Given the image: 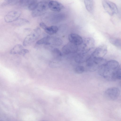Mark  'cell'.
I'll return each mask as SVG.
<instances>
[{
	"instance_id": "6da1fadb",
	"label": "cell",
	"mask_w": 121,
	"mask_h": 121,
	"mask_svg": "<svg viewBox=\"0 0 121 121\" xmlns=\"http://www.w3.org/2000/svg\"><path fill=\"white\" fill-rule=\"evenodd\" d=\"M118 62L112 60L106 62L98 69L99 74L106 79L109 81L116 80V73L119 66Z\"/></svg>"
},
{
	"instance_id": "7a4b0ae2",
	"label": "cell",
	"mask_w": 121,
	"mask_h": 121,
	"mask_svg": "<svg viewBox=\"0 0 121 121\" xmlns=\"http://www.w3.org/2000/svg\"><path fill=\"white\" fill-rule=\"evenodd\" d=\"M95 41L92 38L88 37L83 40L82 43L78 47V52L79 53L85 54L94 47Z\"/></svg>"
},
{
	"instance_id": "3957f363",
	"label": "cell",
	"mask_w": 121,
	"mask_h": 121,
	"mask_svg": "<svg viewBox=\"0 0 121 121\" xmlns=\"http://www.w3.org/2000/svg\"><path fill=\"white\" fill-rule=\"evenodd\" d=\"M41 33V29L37 27L33 30L25 38L23 42L25 46H28L35 41L39 37Z\"/></svg>"
},
{
	"instance_id": "277c9868",
	"label": "cell",
	"mask_w": 121,
	"mask_h": 121,
	"mask_svg": "<svg viewBox=\"0 0 121 121\" xmlns=\"http://www.w3.org/2000/svg\"><path fill=\"white\" fill-rule=\"evenodd\" d=\"M49 2L48 1L42 0L38 2L36 8L32 11V16L34 17H36L45 13L49 8Z\"/></svg>"
},
{
	"instance_id": "5b68a950",
	"label": "cell",
	"mask_w": 121,
	"mask_h": 121,
	"mask_svg": "<svg viewBox=\"0 0 121 121\" xmlns=\"http://www.w3.org/2000/svg\"><path fill=\"white\" fill-rule=\"evenodd\" d=\"M102 4L105 10L110 15H112L117 13V7L113 2L109 0H104L102 1Z\"/></svg>"
},
{
	"instance_id": "8992f818",
	"label": "cell",
	"mask_w": 121,
	"mask_h": 121,
	"mask_svg": "<svg viewBox=\"0 0 121 121\" xmlns=\"http://www.w3.org/2000/svg\"><path fill=\"white\" fill-rule=\"evenodd\" d=\"M120 91L117 87H112L108 89L105 91V95L107 98L111 100L116 99L119 96Z\"/></svg>"
},
{
	"instance_id": "52a82bcc",
	"label": "cell",
	"mask_w": 121,
	"mask_h": 121,
	"mask_svg": "<svg viewBox=\"0 0 121 121\" xmlns=\"http://www.w3.org/2000/svg\"><path fill=\"white\" fill-rule=\"evenodd\" d=\"M21 13V11L19 10L11 11L5 16L4 18V21L8 23L14 22L18 19Z\"/></svg>"
},
{
	"instance_id": "ba28073f",
	"label": "cell",
	"mask_w": 121,
	"mask_h": 121,
	"mask_svg": "<svg viewBox=\"0 0 121 121\" xmlns=\"http://www.w3.org/2000/svg\"><path fill=\"white\" fill-rule=\"evenodd\" d=\"M107 51L106 45L102 44L97 48L91 56L94 57L103 58L107 53Z\"/></svg>"
},
{
	"instance_id": "9c48e42d",
	"label": "cell",
	"mask_w": 121,
	"mask_h": 121,
	"mask_svg": "<svg viewBox=\"0 0 121 121\" xmlns=\"http://www.w3.org/2000/svg\"><path fill=\"white\" fill-rule=\"evenodd\" d=\"M78 47L76 45L70 42L65 45L62 48V52L65 54H68L78 52Z\"/></svg>"
},
{
	"instance_id": "30bf717a",
	"label": "cell",
	"mask_w": 121,
	"mask_h": 121,
	"mask_svg": "<svg viewBox=\"0 0 121 121\" xmlns=\"http://www.w3.org/2000/svg\"><path fill=\"white\" fill-rule=\"evenodd\" d=\"M48 7L51 10L59 12L63 8V5L60 3L56 1L51 0L49 2Z\"/></svg>"
},
{
	"instance_id": "8fae6325",
	"label": "cell",
	"mask_w": 121,
	"mask_h": 121,
	"mask_svg": "<svg viewBox=\"0 0 121 121\" xmlns=\"http://www.w3.org/2000/svg\"><path fill=\"white\" fill-rule=\"evenodd\" d=\"M68 39L70 42L77 45H80L82 43V37L77 34L71 33L68 35Z\"/></svg>"
},
{
	"instance_id": "7c38bea8",
	"label": "cell",
	"mask_w": 121,
	"mask_h": 121,
	"mask_svg": "<svg viewBox=\"0 0 121 121\" xmlns=\"http://www.w3.org/2000/svg\"><path fill=\"white\" fill-rule=\"evenodd\" d=\"M62 43V40L59 37L47 36V43L46 45L51 44L56 46H59L61 45Z\"/></svg>"
},
{
	"instance_id": "4fadbf2b",
	"label": "cell",
	"mask_w": 121,
	"mask_h": 121,
	"mask_svg": "<svg viewBox=\"0 0 121 121\" xmlns=\"http://www.w3.org/2000/svg\"><path fill=\"white\" fill-rule=\"evenodd\" d=\"M86 8L88 11L92 13L94 10V2L92 0H84Z\"/></svg>"
},
{
	"instance_id": "5bb4252c",
	"label": "cell",
	"mask_w": 121,
	"mask_h": 121,
	"mask_svg": "<svg viewBox=\"0 0 121 121\" xmlns=\"http://www.w3.org/2000/svg\"><path fill=\"white\" fill-rule=\"evenodd\" d=\"M23 46L21 44H17L15 45L11 50L10 53L12 54H16L19 53L23 49Z\"/></svg>"
},
{
	"instance_id": "9a60e30c",
	"label": "cell",
	"mask_w": 121,
	"mask_h": 121,
	"mask_svg": "<svg viewBox=\"0 0 121 121\" xmlns=\"http://www.w3.org/2000/svg\"><path fill=\"white\" fill-rule=\"evenodd\" d=\"M58 30V28L57 26H47L44 30L47 34L50 35H52L56 33Z\"/></svg>"
},
{
	"instance_id": "2e32d148",
	"label": "cell",
	"mask_w": 121,
	"mask_h": 121,
	"mask_svg": "<svg viewBox=\"0 0 121 121\" xmlns=\"http://www.w3.org/2000/svg\"><path fill=\"white\" fill-rule=\"evenodd\" d=\"M88 57L85 56V54L79 53L75 56V60L77 63H80L86 61Z\"/></svg>"
},
{
	"instance_id": "e0dca14e",
	"label": "cell",
	"mask_w": 121,
	"mask_h": 121,
	"mask_svg": "<svg viewBox=\"0 0 121 121\" xmlns=\"http://www.w3.org/2000/svg\"><path fill=\"white\" fill-rule=\"evenodd\" d=\"M110 42L112 45L121 49V39L117 38H112L109 39Z\"/></svg>"
},
{
	"instance_id": "ac0fdd59",
	"label": "cell",
	"mask_w": 121,
	"mask_h": 121,
	"mask_svg": "<svg viewBox=\"0 0 121 121\" xmlns=\"http://www.w3.org/2000/svg\"><path fill=\"white\" fill-rule=\"evenodd\" d=\"M29 23V21L27 20L24 18H20L14 22V24L17 26H21Z\"/></svg>"
},
{
	"instance_id": "d6986e66",
	"label": "cell",
	"mask_w": 121,
	"mask_h": 121,
	"mask_svg": "<svg viewBox=\"0 0 121 121\" xmlns=\"http://www.w3.org/2000/svg\"><path fill=\"white\" fill-rule=\"evenodd\" d=\"M19 0H4L2 4V6L12 5L19 3Z\"/></svg>"
},
{
	"instance_id": "ffe728a7",
	"label": "cell",
	"mask_w": 121,
	"mask_h": 121,
	"mask_svg": "<svg viewBox=\"0 0 121 121\" xmlns=\"http://www.w3.org/2000/svg\"><path fill=\"white\" fill-rule=\"evenodd\" d=\"M52 52L54 56L56 59H60L62 56L61 52L57 48H53L52 50Z\"/></svg>"
},
{
	"instance_id": "44dd1931",
	"label": "cell",
	"mask_w": 121,
	"mask_h": 121,
	"mask_svg": "<svg viewBox=\"0 0 121 121\" xmlns=\"http://www.w3.org/2000/svg\"><path fill=\"white\" fill-rule=\"evenodd\" d=\"M38 2L36 0H31V1L28 6V9L33 11L37 7Z\"/></svg>"
},
{
	"instance_id": "7402d4cb",
	"label": "cell",
	"mask_w": 121,
	"mask_h": 121,
	"mask_svg": "<svg viewBox=\"0 0 121 121\" xmlns=\"http://www.w3.org/2000/svg\"><path fill=\"white\" fill-rule=\"evenodd\" d=\"M84 67L82 65H78L75 68V70L76 73L78 74H81L83 73L85 71Z\"/></svg>"
},
{
	"instance_id": "603a6c76",
	"label": "cell",
	"mask_w": 121,
	"mask_h": 121,
	"mask_svg": "<svg viewBox=\"0 0 121 121\" xmlns=\"http://www.w3.org/2000/svg\"><path fill=\"white\" fill-rule=\"evenodd\" d=\"M63 15L62 14H59L56 15L55 17H53V21L56 22H59L62 20L64 17Z\"/></svg>"
},
{
	"instance_id": "cb8c5ba5",
	"label": "cell",
	"mask_w": 121,
	"mask_h": 121,
	"mask_svg": "<svg viewBox=\"0 0 121 121\" xmlns=\"http://www.w3.org/2000/svg\"><path fill=\"white\" fill-rule=\"evenodd\" d=\"M117 79L121 80V64L117 69L116 73Z\"/></svg>"
},
{
	"instance_id": "d4e9b609",
	"label": "cell",
	"mask_w": 121,
	"mask_h": 121,
	"mask_svg": "<svg viewBox=\"0 0 121 121\" xmlns=\"http://www.w3.org/2000/svg\"><path fill=\"white\" fill-rule=\"evenodd\" d=\"M31 0H19V3L22 6H26L29 5Z\"/></svg>"
},
{
	"instance_id": "484cf974",
	"label": "cell",
	"mask_w": 121,
	"mask_h": 121,
	"mask_svg": "<svg viewBox=\"0 0 121 121\" xmlns=\"http://www.w3.org/2000/svg\"><path fill=\"white\" fill-rule=\"evenodd\" d=\"M29 51L27 49H23L21 51L19 54L20 55L24 56L26 54L29 53Z\"/></svg>"
},
{
	"instance_id": "4316f807",
	"label": "cell",
	"mask_w": 121,
	"mask_h": 121,
	"mask_svg": "<svg viewBox=\"0 0 121 121\" xmlns=\"http://www.w3.org/2000/svg\"><path fill=\"white\" fill-rule=\"evenodd\" d=\"M39 25L40 27L44 30H45L48 26L44 22H40L39 23Z\"/></svg>"
},
{
	"instance_id": "83f0119b",
	"label": "cell",
	"mask_w": 121,
	"mask_h": 121,
	"mask_svg": "<svg viewBox=\"0 0 121 121\" xmlns=\"http://www.w3.org/2000/svg\"></svg>"
}]
</instances>
